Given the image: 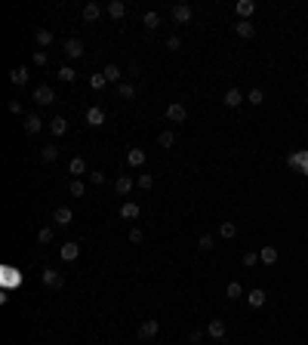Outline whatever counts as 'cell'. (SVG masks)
<instances>
[{
    "mask_svg": "<svg viewBox=\"0 0 308 345\" xmlns=\"http://www.w3.org/2000/svg\"><path fill=\"white\" fill-rule=\"evenodd\" d=\"M157 333H161V320H154V317H148L139 324V339H154Z\"/></svg>",
    "mask_w": 308,
    "mask_h": 345,
    "instance_id": "cell-1",
    "label": "cell"
},
{
    "mask_svg": "<svg viewBox=\"0 0 308 345\" xmlns=\"http://www.w3.org/2000/svg\"><path fill=\"white\" fill-rule=\"evenodd\" d=\"M188 117V108L182 105V102H169L167 105V120H173V123H182Z\"/></svg>",
    "mask_w": 308,
    "mask_h": 345,
    "instance_id": "cell-2",
    "label": "cell"
},
{
    "mask_svg": "<svg viewBox=\"0 0 308 345\" xmlns=\"http://www.w3.org/2000/svg\"><path fill=\"white\" fill-rule=\"evenodd\" d=\"M84 40H77V37H68L65 40V56L68 59H84Z\"/></svg>",
    "mask_w": 308,
    "mask_h": 345,
    "instance_id": "cell-3",
    "label": "cell"
},
{
    "mask_svg": "<svg viewBox=\"0 0 308 345\" xmlns=\"http://www.w3.org/2000/svg\"><path fill=\"white\" fill-rule=\"evenodd\" d=\"M34 102H37V105H53V102H56V93H53V86L40 84L37 89H34Z\"/></svg>",
    "mask_w": 308,
    "mask_h": 345,
    "instance_id": "cell-4",
    "label": "cell"
},
{
    "mask_svg": "<svg viewBox=\"0 0 308 345\" xmlns=\"http://www.w3.org/2000/svg\"><path fill=\"white\" fill-rule=\"evenodd\" d=\"M169 16H173V22H179V25H188L191 22V6L188 3H176L173 9H169Z\"/></svg>",
    "mask_w": 308,
    "mask_h": 345,
    "instance_id": "cell-5",
    "label": "cell"
},
{
    "mask_svg": "<svg viewBox=\"0 0 308 345\" xmlns=\"http://www.w3.org/2000/svg\"><path fill=\"white\" fill-rule=\"evenodd\" d=\"M53 222L62 225V228H68V225L74 222V213L68 210V206H56V210H53Z\"/></svg>",
    "mask_w": 308,
    "mask_h": 345,
    "instance_id": "cell-6",
    "label": "cell"
},
{
    "mask_svg": "<svg viewBox=\"0 0 308 345\" xmlns=\"http://www.w3.org/2000/svg\"><path fill=\"white\" fill-rule=\"evenodd\" d=\"M59 256H62L65 262H74L77 256H81V244H77V240H65L62 250H59Z\"/></svg>",
    "mask_w": 308,
    "mask_h": 345,
    "instance_id": "cell-7",
    "label": "cell"
},
{
    "mask_svg": "<svg viewBox=\"0 0 308 345\" xmlns=\"http://www.w3.org/2000/svg\"><path fill=\"white\" fill-rule=\"evenodd\" d=\"M43 284L50 287V290H62V284H65V278L56 268H43Z\"/></svg>",
    "mask_w": 308,
    "mask_h": 345,
    "instance_id": "cell-8",
    "label": "cell"
},
{
    "mask_svg": "<svg viewBox=\"0 0 308 345\" xmlns=\"http://www.w3.org/2000/svg\"><path fill=\"white\" fill-rule=\"evenodd\" d=\"M225 333H228L225 320H219V317H216V320H207V336H213L216 342H219V339H225Z\"/></svg>",
    "mask_w": 308,
    "mask_h": 345,
    "instance_id": "cell-9",
    "label": "cell"
},
{
    "mask_svg": "<svg viewBox=\"0 0 308 345\" xmlns=\"http://www.w3.org/2000/svg\"><path fill=\"white\" fill-rule=\"evenodd\" d=\"M234 13H237V19L250 22V16L256 13V3H253V0H237V3H234Z\"/></svg>",
    "mask_w": 308,
    "mask_h": 345,
    "instance_id": "cell-10",
    "label": "cell"
},
{
    "mask_svg": "<svg viewBox=\"0 0 308 345\" xmlns=\"http://www.w3.org/2000/svg\"><path fill=\"white\" fill-rule=\"evenodd\" d=\"M222 102H225V108H241V102H247V96H241V89H225V96H222Z\"/></svg>",
    "mask_w": 308,
    "mask_h": 345,
    "instance_id": "cell-11",
    "label": "cell"
},
{
    "mask_svg": "<svg viewBox=\"0 0 308 345\" xmlns=\"http://www.w3.org/2000/svg\"><path fill=\"white\" fill-rule=\"evenodd\" d=\"M22 126H25V133L28 136H37L43 130V120L37 117V114H25V120H22Z\"/></svg>",
    "mask_w": 308,
    "mask_h": 345,
    "instance_id": "cell-12",
    "label": "cell"
},
{
    "mask_svg": "<svg viewBox=\"0 0 308 345\" xmlns=\"http://www.w3.org/2000/svg\"><path fill=\"white\" fill-rule=\"evenodd\" d=\"M139 216H142V206L136 201H127L120 206V219H139Z\"/></svg>",
    "mask_w": 308,
    "mask_h": 345,
    "instance_id": "cell-13",
    "label": "cell"
},
{
    "mask_svg": "<svg viewBox=\"0 0 308 345\" xmlns=\"http://www.w3.org/2000/svg\"><path fill=\"white\" fill-rule=\"evenodd\" d=\"M86 123H89V126H102V123H105V111H102L99 105L86 108Z\"/></svg>",
    "mask_w": 308,
    "mask_h": 345,
    "instance_id": "cell-14",
    "label": "cell"
},
{
    "mask_svg": "<svg viewBox=\"0 0 308 345\" xmlns=\"http://www.w3.org/2000/svg\"><path fill=\"white\" fill-rule=\"evenodd\" d=\"M145 160H148V154L142 151V148H130L127 151V164L130 167H145Z\"/></svg>",
    "mask_w": 308,
    "mask_h": 345,
    "instance_id": "cell-15",
    "label": "cell"
},
{
    "mask_svg": "<svg viewBox=\"0 0 308 345\" xmlns=\"http://www.w3.org/2000/svg\"><path fill=\"white\" fill-rule=\"evenodd\" d=\"M278 259H280L278 247H262V250H259V262H265V265H275Z\"/></svg>",
    "mask_w": 308,
    "mask_h": 345,
    "instance_id": "cell-16",
    "label": "cell"
},
{
    "mask_svg": "<svg viewBox=\"0 0 308 345\" xmlns=\"http://www.w3.org/2000/svg\"><path fill=\"white\" fill-rule=\"evenodd\" d=\"M105 9H108V16H111V19H117V22L127 16V3H123V0H111Z\"/></svg>",
    "mask_w": 308,
    "mask_h": 345,
    "instance_id": "cell-17",
    "label": "cell"
},
{
    "mask_svg": "<svg viewBox=\"0 0 308 345\" xmlns=\"http://www.w3.org/2000/svg\"><path fill=\"white\" fill-rule=\"evenodd\" d=\"M133 185H136V182H133L130 176H117V182H114V191H117L120 198H127V194L133 191Z\"/></svg>",
    "mask_w": 308,
    "mask_h": 345,
    "instance_id": "cell-18",
    "label": "cell"
},
{
    "mask_svg": "<svg viewBox=\"0 0 308 345\" xmlns=\"http://www.w3.org/2000/svg\"><path fill=\"white\" fill-rule=\"evenodd\" d=\"M68 172H71L74 179H81L84 172H89V170H86V160H84V157H71V164H68Z\"/></svg>",
    "mask_w": 308,
    "mask_h": 345,
    "instance_id": "cell-19",
    "label": "cell"
},
{
    "mask_svg": "<svg viewBox=\"0 0 308 345\" xmlns=\"http://www.w3.org/2000/svg\"><path fill=\"white\" fill-rule=\"evenodd\" d=\"M234 34H237V37H244V40H250V37H253V34H256V28L250 25V22L237 19V25H234Z\"/></svg>",
    "mask_w": 308,
    "mask_h": 345,
    "instance_id": "cell-20",
    "label": "cell"
},
{
    "mask_svg": "<svg viewBox=\"0 0 308 345\" xmlns=\"http://www.w3.org/2000/svg\"><path fill=\"white\" fill-rule=\"evenodd\" d=\"M247 302L253 305V308H262V305H265V290H259V287H256V290H250L247 293Z\"/></svg>",
    "mask_w": 308,
    "mask_h": 345,
    "instance_id": "cell-21",
    "label": "cell"
},
{
    "mask_svg": "<svg viewBox=\"0 0 308 345\" xmlns=\"http://www.w3.org/2000/svg\"><path fill=\"white\" fill-rule=\"evenodd\" d=\"M34 40H37V47H40V50H47L50 43H53V31H47V28H37V34H34Z\"/></svg>",
    "mask_w": 308,
    "mask_h": 345,
    "instance_id": "cell-22",
    "label": "cell"
},
{
    "mask_svg": "<svg viewBox=\"0 0 308 345\" xmlns=\"http://www.w3.org/2000/svg\"><path fill=\"white\" fill-rule=\"evenodd\" d=\"M50 133H53V136H65V133H68V120H65V117H53V120H50Z\"/></svg>",
    "mask_w": 308,
    "mask_h": 345,
    "instance_id": "cell-23",
    "label": "cell"
},
{
    "mask_svg": "<svg viewBox=\"0 0 308 345\" xmlns=\"http://www.w3.org/2000/svg\"><path fill=\"white\" fill-rule=\"evenodd\" d=\"M68 194H71V198H84V194H86V185H84L81 179H71V182H68Z\"/></svg>",
    "mask_w": 308,
    "mask_h": 345,
    "instance_id": "cell-24",
    "label": "cell"
},
{
    "mask_svg": "<svg viewBox=\"0 0 308 345\" xmlns=\"http://www.w3.org/2000/svg\"><path fill=\"white\" fill-rule=\"evenodd\" d=\"M102 74H105L108 84H120V68L117 65H105V68H102Z\"/></svg>",
    "mask_w": 308,
    "mask_h": 345,
    "instance_id": "cell-25",
    "label": "cell"
},
{
    "mask_svg": "<svg viewBox=\"0 0 308 345\" xmlns=\"http://www.w3.org/2000/svg\"><path fill=\"white\" fill-rule=\"evenodd\" d=\"M136 188H139V191H151L154 188V176H151V172H142V176L136 179Z\"/></svg>",
    "mask_w": 308,
    "mask_h": 345,
    "instance_id": "cell-26",
    "label": "cell"
},
{
    "mask_svg": "<svg viewBox=\"0 0 308 345\" xmlns=\"http://www.w3.org/2000/svg\"><path fill=\"white\" fill-rule=\"evenodd\" d=\"M9 80H13L16 86L28 84V68H13V71H9Z\"/></svg>",
    "mask_w": 308,
    "mask_h": 345,
    "instance_id": "cell-27",
    "label": "cell"
},
{
    "mask_svg": "<svg viewBox=\"0 0 308 345\" xmlns=\"http://www.w3.org/2000/svg\"><path fill=\"white\" fill-rule=\"evenodd\" d=\"M99 16H102V6L99 3H86L84 6V22H96Z\"/></svg>",
    "mask_w": 308,
    "mask_h": 345,
    "instance_id": "cell-28",
    "label": "cell"
},
{
    "mask_svg": "<svg viewBox=\"0 0 308 345\" xmlns=\"http://www.w3.org/2000/svg\"><path fill=\"white\" fill-rule=\"evenodd\" d=\"M225 296H228V299H241V296H247L244 287H241V281H231V284H228V287H225Z\"/></svg>",
    "mask_w": 308,
    "mask_h": 345,
    "instance_id": "cell-29",
    "label": "cell"
},
{
    "mask_svg": "<svg viewBox=\"0 0 308 345\" xmlns=\"http://www.w3.org/2000/svg\"><path fill=\"white\" fill-rule=\"evenodd\" d=\"M105 86H108L105 74H89V89H93V93H99V89H105Z\"/></svg>",
    "mask_w": 308,
    "mask_h": 345,
    "instance_id": "cell-30",
    "label": "cell"
},
{
    "mask_svg": "<svg viewBox=\"0 0 308 345\" xmlns=\"http://www.w3.org/2000/svg\"><path fill=\"white\" fill-rule=\"evenodd\" d=\"M234 234H237V222H222V225H219V237L231 240Z\"/></svg>",
    "mask_w": 308,
    "mask_h": 345,
    "instance_id": "cell-31",
    "label": "cell"
},
{
    "mask_svg": "<svg viewBox=\"0 0 308 345\" xmlns=\"http://www.w3.org/2000/svg\"><path fill=\"white\" fill-rule=\"evenodd\" d=\"M40 157H43V164H53V160H59V148H56V145H47V148L40 151Z\"/></svg>",
    "mask_w": 308,
    "mask_h": 345,
    "instance_id": "cell-32",
    "label": "cell"
},
{
    "mask_svg": "<svg viewBox=\"0 0 308 345\" xmlns=\"http://www.w3.org/2000/svg\"><path fill=\"white\" fill-rule=\"evenodd\" d=\"M56 77H59V80H65V84H71V80L77 77V71H74L71 65H62V68H59V74H56Z\"/></svg>",
    "mask_w": 308,
    "mask_h": 345,
    "instance_id": "cell-33",
    "label": "cell"
},
{
    "mask_svg": "<svg viewBox=\"0 0 308 345\" xmlns=\"http://www.w3.org/2000/svg\"><path fill=\"white\" fill-rule=\"evenodd\" d=\"M247 102H250V105H262V102H265V93H262L259 86L250 89V93H247Z\"/></svg>",
    "mask_w": 308,
    "mask_h": 345,
    "instance_id": "cell-34",
    "label": "cell"
},
{
    "mask_svg": "<svg viewBox=\"0 0 308 345\" xmlns=\"http://www.w3.org/2000/svg\"><path fill=\"white\" fill-rule=\"evenodd\" d=\"M157 142H161V148H173L176 145V136L169 133V130H164L161 136H157Z\"/></svg>",
    "mask_w": 308,
    "mask_h": 345,
    "instance_id": "cell-35",
    "label": "cell"
},
{
    "mask_svg": "<svg viewBox=\"0 0 308 345\" xmlns=\"http://www.w3.org/2000/svg\"><path fill=\"white\" fill-rule=\"evenodd\" d=\"M117 96L120 99H133L136 96V86L133 84H117Z\"/></svg>",
    "mask_w": 308,
    "mask_h": 345,
    "instance_id": "cell-36",
    "label": "cell"
},
{
    "mask_svg": "<svg viewBox=\"0 0 308 345\" xmlns=\"http://www.w3.org/2000/svg\"><path fill=\"white\" fill-rule=\"evenodd\" d=\"M197 247H200L203 253H210V250L216 247V240H213V234H200V240H197Z\"/></svg>",
    "mask_w": 308,
    "mask_h": 345,
    "instance_id": "cell-37",
    "label": "cell"
},
{
    "mask_svg": "<svg viewBox=\"0 0 308 345\" xmlns=\"http://www.w3.org/2000/svg\"><path fill=\"white\" fill-rule=\"evenodd\" d=\"M241 259H244V268H253V265H256V262H259V253H253V250H247V253H244V256H241Z\"/></svg>",
    "mask_w": 308,
    "mask_h": 345,
    "instance_id": "cell-38",
    "label": "cell"
},
{
    "mask_svg": "<svg viewBox=\"0 0 308 345\" xmlns=\"http://www.w3.org/2000/svg\"><path fill=\"white\" fill-rule=\"evenodd\" d=\"M142 22H145V28H151V31H154L157 25H161V16H157V13H145V19H142Z\"/></svg>",
    "mask_w": 308,
    "mask_h": 345,
    "instance_id": "cell-39",
    "label": "cell"
},
{
    "mask_svg": "<svg viewBox=\"0 0 308 345\" xmlns=\"http://www.w3.org/2000/svg\"><path fill=\"white\" fill-rule=\"evenodd\" d=\"M37 240H40V244H50V240H53V228H47V225H43L40 231H37Z\"/></svg>",
    "mask_w": 308,
    "mask_h": 345,
    "instance_id": "cell-40",
    "label": "cell"
},
{
    "mask_svg": "<svg viewBox=\"0 0 308 345\" xmlns=\"http://www.w3.org/2000/svg\"><path fill=\"white\" fill-rule=\"evenodd\" d=\"M47 59H50V56H47V50H37V53L31 56V62H34V65H47Z\"/></svg>",
    "mask_w": 308,
    "mask_h": 345,
    "instance_id": "cell-41",
    "label": "cell"
},
{
    "mask_svg": "<svg viewBox=\"0 0 308 345\" xmlns=\"http://www.w3.org/2000/svg\"><path fill=\"white\" fill-rule=\"evenodd\" d=\"M203 333H207V330H200V327H195V330H191V333H188V342H195V345H197V342L203 339Z\"/></svg>",
    "mask_w": 308,
    "mask_h": 345,
    "instance_id": "cell-42",
    "label": "cell"
},
{
    "mask_svg": "<svg viewBox=\"0 0 308 345\" xmlns=\"http://www.w3.org/2000/svg\"><path fill=\"white\" fill-rule=\"evenodd\" d=\"M130 240H133V244H142V240H145L142 228H130Z\"/></svg>",
    "mask_w": 308,
    "mask_h": 345,
    "instance_id": "cell-43",
    "label": "cell"
},
{
    "mask_svg": "<svg viewBox=\"0 0 308 345\" xmlns=\"http://www.w3.org/2000/svg\"><path fill=\"white\" fill-rule=\"evenodd\" d=\"M287 164H290V167H296V170H302V151H299V154H290V157H287Z\"/></svg>",
    "mask_w": 308,
    "mask_h": 345,
    "instance_id": "cell-44",
    "label": "cell"
},
{
    "mask_svg": "<svg viewBox=\"0 0 308 345\" xmlns=\"http://www.w3.org/2000/svg\"><path fill=\"white\" fill-rule=\"evenodd\" d=\"M89 182H93V185H102V182H105V172L93 170V172H89Z\"/></svg>",
    "mask_w": 308,
    "mask_h": 345,
    "instance_id": "cell-45",
    "label": "cell"
},
{
    "mask_svg": "<svg viewBox=\"0 0 308 345\" xmlns=\"http://www.w3.org/2000/svg\"><path fill=\"white\" fill-rule=\"evenodd\" d=\"M179 47H182V37H176V34L167 37V50H179Z\"/></svg>",
    "mask_w": 308,
    "mask_h": 345,
    "instance_id": "cell-46",
    "label": "cell"
},
{
    "mask_svg": "<svg viewBox=\"0 0 308 345\" xmlns=\"http://www.w3.org/2000/svg\"><path fill=\"white\" fill-rule=\"evenodd\" d=\"M9 111H13V114H22V111H25V108H22V102L19 99H13V102H9V105H6Z\"/></svg>",
    "mask_w": 308,
    "mask_h": 345,
    "instance_id": "cell-47",
    "label": "cell"
},
{
    "mask_svg": "<svg viewBox=\"0 0 308 345\" xmlns=\"http://www.w3.org/2000/svg\"><path fill=\"white\" fill-rule=\"evenodd\" d=\"M299 172H302V176H308V151H302V170Z\"/></svg>",
    "mask_w": 308,
    "mask_h": 345,
    "instance_id": "cell-48",
    "label": "cell"
}]
</instances>
